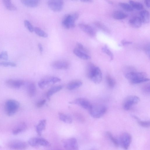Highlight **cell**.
<instances>
[{
  "label": "cell",
  "instance_id": "obj_19",
  "mask_svg": "<svg viewBox=\"0 0 150 150\" xmlns=\"http://www.w3.org/2000/svg\"><path fill=\"white\" fill-rule=\"evenodd\" d=\"M63 88L61 85H58L54 86L50 88L47 92L46 97L47 99L50 100V97L55 93L61 90Z\"/></svg>",
  "mask_w": 150,
  "mask_h": 150
},
{
  "label": "cell",
  "instance_id": "obj_45",
  "mask_svg": "<svg viewBox=\"0 0 150 150\" xmlns=\"http://www.w3.org/2000/svg\"><path fill=\"white\" fill-rule=\"evenodd\" d=\"M38 46L40 53L41 54L43 52V47L41 44L39 43L38 45Z\"/></svg>",
  "mask_w": 150,
  "mask_h": 150
},
{
  "label": "cell",
  "instance_id": "obj_36",
  "mask_svg": "<svg viewBox=\"0 0 150 150\" xmlns=\"http://www.w3.org/2000/svg\"><path fill=\"white\" fill-rule=\"evenodd\" d=\"M0 66L4 67H16V64L14 62H0Z\"/></svg>",
  "mask_w": 150,
  "mask_h": 150
},
{
  "label": "cell",
  "instance_id": "obj_24",
  "mask_svg": "<svg viewBox=\"0 0 150 150\" xmlns=\"http://www.w3.org/2000/svg\"><path fill=\"white\" fill-rule=\"evenodd\" d=\"M82 82L80 81H73L67 84V88L69 90H73L79 88L82 85Z\"/></svg>",
  "mask_w": 150,
  "mask_h": 150
},
{
  "label": "cell",
  "instance_id": "obj_8",
  "mask_svg": "<svg viewBox=\"0 0 150 150\" xmlns=\"http://www.w3.org/2000/svg\"><path fill=\"white\" fill-rule=\"evenodd\" d=\"M28 143L32 147H36L38 146H49L50 143L46 139L39 137H34L30 138L28 141Z\"/></svg>",
  "mask_w": 150,
  "mask_h": 150
},
{
  "label": "cell",
  "instance_id": "obj_47",
  "mask_svg": "<svg viewBox=\"0 0 150 150\" xmlns=\"http://www.w3.org/2000/svg\"><path fill=\"white\" fill-rule=\"evenodd\" d=\"M150 48H149V46H147L146 47L145 49V50H146V52H147V54H148V55H149V54H150Z\"/></svg>",
  "mask_w": 150,
  "mask_h": 150
},
{
  "label": "cell",
  "instance_id": "obj_3",
  "mask_svg": "<svg viewBox=\"0 0 150 150\" xmlns=\"http://www.w3.org/2000/svg\"><path fill=\"white\" fill-rule=\"evenodd\" d=\"M20 106L18 101L13 99H9L5 103L4 109L6 115L10 116L13 115L18 111Z\"/></svg>",
  "mask_w": 150,
  "mask_h": 150
},
{
  "label": "cell",
  "instance_id": "obj_39",
  "mask_svg": "<svg viewBox=\"0 0 150 150\" xmlns=\"http://www.w3.org/2000/svg\"><path fill=\"white\" fill-rule=\"evenodd\" d=\"M76 48L83 52L87 54L88 52V50L84 47L80 43L78 42L76 43Z\"/></svg>",
  "mask_w": 150,
  "mask_h": 150
},
{
  "label": "cell",
  "instance_id": "obj_7",
  "mask_svg": "<svg viewBox=\"0 0 150 150\" xmlns=\"http://www.w3.org/2000/svg\"><path fill=\"white\" fill-rule=\"evenodd\" d=\"M62 142L66 150H79L77 141L75 138L64 139L62 141Z\"/></svg>",
  "mask_w": 150,
  "mask_h": 150
},
{
  "label": "cell",
  "instance_id": "obj_29",
  "mask_svg": "<svg viewBox=\"0 0 150 150\" xmlns=\"http://www.w3.org/2000/svg\"><path fill=\"white\" fill-rule=\"evenodd\" d=\"M106 134L110 140L111 141L115 146L118 147L119 146L118 139H117L110 132H107Z\"/></svg>",
  "mask_w": 150,
  "mask_h": 150
},
{
  "label": "cell",
  "instance_id": "obj_15",
  "mask_svg": "<svg viewBox=\"0 0 150 150\" xmlns=\"http://www.w3.org/2000/svg\"><path fill=\"white\" fill-rule=\"evenodd\" d=\"M79 28L89 36L93 37L96 35V32L91 26L84 23H80L78 25Z\"/></svg>",
  "mask_w": 150,
  "mask_h": 150
},
{
  "label": "cell",
  "instance_id": "obj_41",
  "mask_svg": "<svg viewBox=\"0 0 150 150\" xmlns=\"http://www.w3.org/2000/svg\"><path fill=\"white\" fill-rule=\"evenodd\" d=\"M142 88L143 92L146 94H149L150 85L149 83L146 84L143 86Z\"/></svg>",
  "mask_w": 150,
  "mask_h": 150
},
{
  "label": "cell",
  "instance_id": "obj_33",
  "mask_svg": "<svg viewBox=\"0 0 150 150\" xmlns=\"http://www.w3.org/2000/svg\"><path fill=\"white\" fill-rule=\"evenodd\" d=\"M119 5L126 11L131 12L133 11V9L130 4L125 3H120L119 4Z\"/></svg>",
  "mask_w": 150,
  "mask_h": 150
},
{
  "label": "cell",
  "instance_id": "obj_9",
  "mask_svg": "<svg viewBox=\"0 0 150 150\" xmlns=\"http://www.w3.org/2000/svg\"><path fill=\"white\" fill-rule=\"evenodd\" d=\"M47 4L49 8L52 11L59 12L62 9L64 2L61 0H51L48 1Z\"/></svg>",
  "mask_w": 150,
  "mask_h": 150
},
{
  "label": "cell",
  "instance_id": "obj_16",
  "mask_svg": "<svg viewBox=\"0 0 150 150\" xmlns=\"http://www.w3.org/2000/svg\"><path fill=\"white\" fill-rule=\"evenodd\" d=\"M53 68L58 69H67L69 67V63L65 60H59L54 62L52 64Z\"/></svg>",
  "mask_w": 150,
  "mask_h": 150
},
{
  "label": "cell",
  "instance_id": "obj_26",
  "mask_svg": "<svg viewBox=\"0 0 150 150\" xmlns=\"http://www.w3.org/2000/svg\"><path fill=\"white\" fill-rule=\"evenodd\" d=\"M58 115L59 119L64 122L68 124H71L72 122V119L69 115L60 112L58 113Z\"/></svg>",
  "mask_w": 150,
  "mask_h": 150
},
{
  "label": "cell",
  "instance_id": "obj_13",
  "mask_svg": "<svg viewBox=\"0 0 150 150\" xmlns=\"http://www.w3.org/2000/svg\"><path fill=\"white\" fill-rule=\"evenodd\" d=\"M69 103L76 104L88 110L91 109L92 105L89 101L83 98H77L74 101L70 102Z\"/></svg>",
  "mask_w": 150,
  "mask_h": 150
},
{
  "label": "cell",
  "instance_id": "obj_38",
  "mask_svg": "<svg viewBox=\"0 0 150 150\" xmlns=\"http://www.w3.org/2000/svg\"><path fill=\"white\" fill-rule=\"evenodd\" d=\"M75 118L79 121L83 122L84 121L85 119L83 116L79 113H76L74 115Z\"/></svg>",
  "mask_w": 150,
  "mask_h": 150
},
{
  "label": "cell",
  "instance_id": "obj_4",
  "mask_svg": "<svg viewBox=\"0 0 150 150\" xmlns=\"http://www.w3.org/2000/svg\"><path fill=\"white\" fill-rule=\"evenodd\" d=\"M79 17V14L76 13L65 15L62 22V26L67 29L74 28L75 26V21L78 19Z\"/></svg>",
  "mask_w": 150,
  "mask_h": 150
},
{
  "label": "cell",
  "instance_id": "obj_22",
  "mask_svg": "<svg viewBox=\"0 0 150 150\" xmlns=\"http://www.w3.org/2000/svg\"><path fill=\"white\" fill-rule=\"evenodd\" d=\"M36 87L35 84L30 82L27 86V91L28 95L30 97L34 96L36 93Z\"/></svg>",
  "mask_w": 150,
  "mask_h": 150
},
{
  "label": "cell",
  "instance_id": "obj_32",
  "mask_svg": "<svg viewBox=\"0 0 150 150\" xmlns=\"http://www.w3.org/2000/svg\"><path fill=\"white\" fill-rule=\"evenodd\" d=\"M106 80L108 85L110 88L114 87L115 84V81L110 75H108L106 76Z\"/></svg>",
  "mask_w": 150,
  "mask_h": 150
},
{
  "label": "cell",
  "instance_id": "obj_1",
  "mask_svg": "<svg viewBox=\"0 0 150 150\" xmlns=\"http://www.w3.org/2000/svg\"><path fill=\"white\" fill-rule=\"evenodd\" d=\"M125 78L133 84H137L149 80L146 74L144 72H137L135 71L125 74Z\"/></svg>",
  "mask_w": 150,
  "mask_h": 150
},
{
  "label": "cell",
  "instance_id": "obj_21",
  "mask_svg": "<svg viewBox=\"0 0 150 150\" xmlns=\"http://www.w3.org/2000/svg\"><path fill=\"white\" fill-rule=\"evenodd\" d=\"M73 52L76 56L83 59L88 60L91 58L90 55L81 51L76 48L73 50Z\"/></svg>",
  "mask_w": 150,
  "mask_h": 150
},
{
  "label": "cell",
  "instance_id": "obj_27",
  "mask_svg": "<svg viewBox=\"0 0 150 150\" xmlns=\"http://www.w3.org/2000/svg\"><path fill=\"white\" fill-rule=\"evenodd\" d=\"M3 3L5 8L10 11H15L17 10V7L14 4L11 0H4Z\"/></svg>",
  "mask_w": 150,
  "mask_h": 150
},
{
  "label": "cell",
  "instance_id": "obj_2",
  "mask_svg": "<svg viewBox=\"0 0 150 150\" xmlns=\"http://www.w3.org/2000/svg\"><path fill=\"white\" fill-rule=\"evenodd\" d=\"M88 76L89 78L95 83H99L101 81L102 74L100 68L91 63L88 66Z\"/></svg>",
  "mask_w": 150,
  "mask_h": 150
},
{
  "label": "cell",
  "instance_id": "obj_18",
  "mask_svg": "<svg viewBox=\"0 0 150 150\" xmlns=\"http://www.w3.org/2000/svg\"><path fill=\"white\" fill-rule=\"evenodd\" d=\"M46 120L43 119L41 120L36 127V131L38 135L41 136L42 132L44 131L46 128Z\"/></svg>",
  "mask_w": 150,
  "mask_h": 150
},
{
  "label": "cell",
  "instance_id": "obj_11",
  "mask_svg": "<svg viewBox=\"0 0 150 150\" xmlns=\"http://www.w3.org/2000/svg\"><path fill=\"white\" fill-rule=\"evenodd\" d=\"M60 80V79L58 77H50L42 79L38 82V84L40 88L43 89L47 85L59 82Z\"/></svg>",
  "mask_w": 150,
  "mask_h": 150
},
{
  "label": "cell",
  "instance_id": "obj_34",
  "mask_svg": "<svg viewBox=\"0 0 150 150\" xmlns=\"http://www.w3.org/2000/svg\"><path fill=\"white\" fill-rule=\"evenodd\" d=\"M101 50L103 52L106 54L109 57L111 60H113L114 57L113 55L107 46L105 45V46L103 47Z\"/></svg>",
  "mask_w": 150,
  "mask_h": 150
},
{
  "label": "cell",
  "instance_id": "obj_31",
  "mask_svg": "<svg viewBox=\"0 0 150 150\" xmlns=\"http://www.w3.org/2000/svg\"><path fill=\"white\" fill-rule=\"evenodd\" d=\"M34 31L37 35L40 37L46 38L48 36L47 34L39 28L38 27L34 28Z\"/></svg>",
  "mask_w": 150,
  "mask_h": 150
},
{
  "label": "cell",
  "instance_id": "obj_14",
  "mask_svg": "<svg viewBox=\"0 0 150 150\" xmlns=\"http://www.w3.org/2000/svg\"><path fill=\"white\" fill-rule=\"evenodd\" d=\"M5 83L10 88L18 89L24 85V82L23 81L21 80L10 79L6 81Z\"/></svg>",
  "mask_w": 150,
  "mask_h": 150
},
{
  "label": "cell",
  "instance_id": "obj_42",
  "mask_svg": "<svg viewBox=\"0 0 150 150\" xmlns=\"http://www.w3.org/2000/svg\"><path fill=\"white\" fill-rule=\"evenodd\" d=\"M94 24L98 28H100L102 30H103L105 31V32H108V29L106 27H105V26L103 25L102 24H101V23L99 22H96Z\"/></svg>",
  "mask_w": 150,
  "mask_h": 150
},
{
  "label": "cell",
  "instance_id": "obj_40",
  "mask_svg": "<svg viewBox=\"0 0 150 150\" xmlns=\"http://www.w3.org/2000/svg\"><path fill=\"white\" fill-rule=\"evenodd\" d=\"M8 58V54L6 51H3L0 54V59L7 60Z\"/></svg>",
  "mask_w": 150,
  "mask_h": 150
},
{
  "label": "cell",
  "instance_id": "obj_10",
  "mask_svg": "<svg viewBox=\"0 0 150 150\" xmlns=\"http://www.w3.org/2000/svg\"><path fill=\"white\" fill-rule=\"evenodd\" d=\"M8 146L13 150H25L27 148L28 144L24 141L16 140L9 142Z\"/></svg>",
  "mask_w": 150,
  "mask_h": 150
},
{
  "label": "cell",
  "instance_id": "obj_46",
  "mask_svg": "<svg viewBox=\"0 0 150 150\" xmlns=\"http://www.w3.org/2000/svg\"><path fill=\"white\" fill-rule=\"evenodd\" d=\"M144 3L147 7L148 8L150 7V1L148 0H145L144 1Z\"/></svg>",
  "mask_w": 150,
  "mask_h": 150
},
{
  "label": "cell",
  "instance_id": "obj_6",
  "mask_svg": "<svg viewBox=\"0 0 150 150\" xmlns=\"http://www.w3.org/2000/svg\"><path fill=\"white\" fill-rule=\"evenodd\" d=\"M131 134L127 132L122 133L120 135L118 139L119 145L125 150H127L132 141Z\"/></svg>",
  "mask_w": 150,
  "mask_h": 150
},
{
  "label": "cell",
  "instance_id": "obj_20",
  "mask_svg": "<svg viewBox=\"0 0 150 150\" xmlns=\"http://www.w3.org/2000/svg\"><path fill=\"white\" fill-rule=\"evenodd\" d=\"M130 25L135 28L140 27L142 24V22L139 17L135 16L131 18L129 21Z\"/></svg>",
  "mask_w": 150,
  "mask_h": 150
},
{
  "label": "cell",
  "instance_id": "obj_43",
  "mask_svg": "<svg viewBox=\"0 0 150 150\" xmlns=\"http://www.w3.org/2000/svg\"><path fill=\"white\" fill-rule=\"evenodd\" d=\"M46 100L45 99H42L38 102L36 106L38 108H40L42 107L45 103Z\"/></svg>",
  "mask_w": 150,
  "mask_h": 150
},
{
  "label": "cell",
  "instance_id": "obj_28",
  "mask_svg": "<svg viewBox=\"0 0 150 150\" xmlns=\"http://www.w3.org/2000/svg\"><path fill=\"white\" fill-rule=\"evenodd\" d=\"M127 16V14L120 11H115L112 14V17L115 19L118 20L124 19Z\"/></svg>",
  "mask_w": 150,
  "mask_h": 150
},
{
  "label": "cell",
  "instance_id": "obj_48",
  "mask_svg": "<svg viewBox=\"0 0 150 150\" xmlns=\"http://www.w3.org/2000/svg\"><path fill=\"white\" fill-rule=\"evenodd\" d=\"M81 1L83 2H91L92 1V0H82Z\"/></svg>",
  "mask_w": 150,
  "mask_h": 150
},
{
  "label": "cell",
  "instance_id": "obj_5",
  "mask_svg": "<svg viewBox=\"0 0 150 150\" xmlns=\"http://www.w3.org/2000/svg\"><path fill=\"white\" fill-rule=\"evenodd\" d=\"M107 108L102 105H92L89 110L91 115L93 118H98L103 116L107 112Z\"/></svg>",
  "mask_w": 150,
  "mask_h": 150
},
{
  "label": "cell",
  "instance_id": "obj_35",
  "mask_svg": "<svg viewBox=\"0 0 150 150\" xmlns=\"http://www.w3.org/2000/svg\"><path fill=\"white\" fill-rule=\"evenodd\" d=\"M24 23L25 26L30 32H33L34 31V28L29 21L25 20Z\"/></svg>",
  "mask_w": 150,
  "mask_h": 150
},
{
  "label": "cell",
  "instance_id": "obj_49",
  "mask_svg": "<svg viewBox=\"0 0 150 150\" xmlns=\"http://www.w3.org/2000/svg\"><path fill=\"white\" fill-rule=\"evenodd\" d=\"M90 150H95L94 149H91Z\"/></svg>",
  "mask_w": 150,
  "mask_h": 150
},
{
  "label": "cell",
  "instance_id": "obj_37",
  "mask_svg": "<svg viewBox=\"0 0 150 150\" xmlns=\"http://www.w3.org/2000/svg\"><path fill=\"white\" fill-rule=\"evenodd\" d=\"M137 120L138 123L141 126L145 128H148L149 127L150 125L149 121H142L139 119Z\"/></svg>",
  "mask_w": 150,
  "mask_h": 150
},
{
  "label": "cell",
  "instance_id": "obj_17",
  "mask_svg": "<svg viewBox=\"0 0 150 150\" xmlns=\"http://www.w3.org/2000/svg\"><path fill=\"white\" fill-rule=\"evenodd\" d=\"M27 128L26 124L23 122H21L14 127L12 130V133L14 135H17L25 131Z\"/></svg>",
  "mask_w": 150,
  "mask_h": 150
},
{
  "label": "cell",
  "instance_id": "obj_23",
  "mask_svg": "<svg viewBox=\"0 0 150 150\" xmlns=\"http://www.w3.org/2000/svg\"><path fill=\"white\" fill-rule=\"evenodd\" d=\"M139 17L142 23H147L149 22V13L147 11L144 10L141 11L139 13Z\"/></svg>",
  "mask_w": 150,
  "mask_h": 150
},
{
  "label": "cell",
  "instance_id": "obj_12",
  "mask_svg": "<svg viewBox=\"0 0 150 150\" xmlns=\"http://www.w3.org/2000/svg\"><path fill=\"white\" fill-rule=\"evenodd\" d=\"M139 101V98L137 96H129L124 101L123 105L124 109L126 110H129L133 105L137 104Z\"/></svg>",
  "mask_w": 150,
  "mask_h": 150
},
{
  "label": "cell",
  "instance_id": "obj_30",
  "mask_svg": "<svg viewBox=\"0 0 150 150\" xmlns=\"http://www.w3.org/2000/svg\"><path fill=\"white\" fill-rule=\"evenodd\" d=\"M129 3L133 9L140 10L143 8V5L139 2L131 0L129 1Z\"/></svg>",
  "mask_w": 150,
  "mask_h": 150
},
{
  "label": "cell",
  "instance_id": "obj_44",
  "mask_svg": "<svg viewBox=\"0 0 150 150\" xmlns=\"http://www.w3.org/2000/svg\"><path fill=\"white\" fill-rule=\"evenodd\" d=\"M132 42L131 41H126L125 40H123L121 42V44L123 45H126L131 44Z\"/></svg>",
  "mask_w": 150,
  "mask_h": 150
},
{
  "label": "cell",
  "instance_id": "obj_25",
  "mask_svg": "<svg viewBox=\"0 0 150 150\" xmlns=\"http://www.w3.org/2000/svg\"><path fill=\"white\" fill-rule=\"evenodd\" d=\"M21 1L23 4L27 6L35 7L38 6L40 1L37 0H22Z\"/></svg>",
  "mask_w": 150,
  "mask_h": 150
}]
</instances>
